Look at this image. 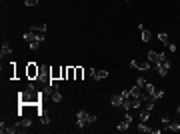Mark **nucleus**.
<instances>
[{
	"label": "nucleus",
	"mask_w": 180,
	"mask_h": 134,
	"mask_svg": "<svg viewBox=\"0 0 180 134\" xmlns=\"http://www.w3.org/2000/svg\"><path fill=\"white\" fill-rule=\"evenodd\" d=\"M42 96H44V92H36L32 88H24L18 92V104H30V106H36V104L42 102Z\"/></svg>",
	"instance_id": "obj_1"
},
{
	"label": "nucleus",
	"mask_w": 180,
	"mask_h": 134,
	"mask_svg": "<svg viewBox=\"0 0 180 134\" xmlns=\"http://www.w3.org/2000/svg\"><path fill=\"white\" fill-rule=\"evenodd\" d=\"M94 122H96V116H94V114L84 112V110L76 112V124H78V128H84L86 124H94Z\"/></svg>",
	"instance_id": "obj_2"
},
{
	"label": "nucleus",
	"mask_w": 180,
	"mask_h": 134,
	"mask_svg": "<svg viewBox=\"0 0 180 134\" xmlns=\"http://www.w3.org/2000/svg\"><path fill=\"white\" fill-rule=\"evenodd\" d=\"M38 76H40V66L36 62H28L26 64V78L28 80H38Z\"/></svg>",
	"instance_id": "obj_3"
},
{
	"label": "nucleus",
	"mask_w": 180,
	"mask_h": 134,
	"mask_svg": "<svg viewBox=\"0 0 180 134\" xmlns=\"http://www.w3.org/2000/svg\"><path fill=\"white\" fill-rule=\"evenodd\" d=\"M152 68L156 70L160 76H166L168 74V70H170V60L166 58V60H162V62H158V64H152Z\"/></svg>",
	"instance_id": "obj_4"
},
{
	"label": "nucleus",
	"mask_w": 180,
	"mask_h": 134,
	"mask_svg": "<svg viewBox=\"0 0 180 134\" xmlns=\"http://www.w3.org/2000/svg\"><path fill=\"white\" fill-rule=\"evenodd\" d=\"M88 74L94 78V80H104V78H108V70H96V68H90Z\"/></svg>",
	"instance_id": "obj_5"
},
{
	"label": "nucleus",
	"mask_w": 180,
	"mask_h": 134,
	"mask_svg": "<svg viewBox=\"0 0 180 134\" xmlns=\"http://www.w3.org/2000/svg\"><path fill=\"white\" fill-rule=\"evenodd\" d=\"M54 80H62V66H52L50 68V82L48 84H52Z\"/></svg>",
	"instance_id": "obj_6"
},
{
	"label": "nucleus",
	"mask_w": 180,
	"mask_h": 134,
	"mask_svg": "<svg viewBox=\"0 0 180 134\" xmlns=\"http://www.w3.org/2000/svg\"><path fill=\"white\" fill-rule=\"evenodd\" d=\"M130 126H132V116H130V114H126V116H124V120L116 126V130H118V132H126Z\"/></svg>",
	"instance_id": "obj_7"
},
{
	"label": "nucleus",
	"mask_w": 180,
	"mask_h": 134,
	"mask_svg": "<svg viewBox=\"0 0 180 134\" xmlns=\"http://www.w3.org/2000/svg\"><path fill=\"white\" fill-rule=\"evenodd\" d=\"M148 60H150V64H158V62L166 60V56H164V54L154 52V50H150V52H148Z\"/></svg>",
	"instance_id": "obj_8"
},
{
	"label": "nucleus",
	"mask_w": 180,
	"mask_h": 134,
	"mask_svg": "<svg viewBox=\"0 0 180 134\" xmlns=\"http://www.w3.org/2000/svg\"><path fill=\"white\" fill-rule=\"evenodd\" d=\"M16 126H18V132L20 130H26V128L32 126V118H20L18 122H16Z\"/></svg>",
	"instance_id": "obj_9"
},
{
	"label": "nucleus",
	"mask_w": 180,
	"mask_h": 134,
	"mask_svg": "<svg viewBox=\"0 0 180 134\" xmlns=\"http://www.w3.org/2000/svg\"><path fill=\"white\" fill-rule=\"evenodd\" d=\"M130 66H132V68H136V70H148L152 64H148V62H138V60H132V62H130Z\"/></svg>",
	"instance_id": "obj_10"
},
{
	"label": "nucleus",
	"mask_w": 180,
	"mask_h": 134,
	"mask_svg": "<svg viewBox=\"0 0 180 134\" xmlns=\"http://www.w3.org/2000/svg\"><path fill=\"white\" fill-rule=\"evenodd\" d=\"M50 98H52V102H60V100H62V94H60L56 84H52V94H50Z\"/></svg>",
	"instance_id": "obj_11"
},
{
	"label": "nucleus",
	"mask_w": 180,
	"mask_h": 134,
	"mask_svg": "<svg viewBox=\"0 0 180 134\" xmlns=\"http://www.w3.org/2000/svg\"><path fill=\"white\" fill-rule=\"evenodd\" d=\"M38 80H46V82H50V68H48V66L40 68V76H38Z\"/></svg>",
	"instance_id": "obj_12"
},
{
	"label": "nucleus",
	"mask_w": 180,
	"mask_h": 134,
	"mask_svg": "<svg viewBox=\"0 0 180 134\" xmlns=\"http://www.w3.org/2000/svg\"><path fill=\"white\" fill-rule=\"evenodd\" d=\"M142 102H144V100L138 98V96H130V110H132V108H140Z\"/></svg>",
	"instance_id": "obj_13"
},
{
	"label": "nucleus",
	"mask_w": 180,
	"mask_h": 134,
	"mask_svg": "<svg viewBox=\"0 0 180 134\" xmlns=\"http://www.w3.org/2000/svg\"><path fill=\"white\" fill-rule=\"evenodd\" d=\"M22 38H24V40H26V42H28V44H30V42H40V40H38V38H36V34H34V32H32V30H30V32H24V36H22Z\"/></svg>",
	"instance_id": "obj_14"
},
{
	"label": "nucleus",
	"mask_w": 180,
	"mask_h": 134,
	"mask_svg": "<svg viewBox=\"0 0 180 134\" xmlns=\"http://www.w3.org/2000/svg\"><path fill=\"white\" fill-rule=\"evenodd\" d=\"M84 78V68L82 66H74V80H82Z\"/></svg>",
	"instance_id": "obj_15"
},
{
	"label": "nucleus",
	"mask_w": 180,
	"mask_h": 134,
	"mask_svg": "<svg viewBox=\"0 0 180 134\" xmlns=\"http://www.w3.org/2000/svg\"><path fill=\"white\" fill-rule=\"evenodd\" d=\"M110 102H112V106H122V102H124V96H122V94H114Z\"/></svg>",
	"instance_id": "obj_16"
},
{
	"label": "nucleus",
	"mask_w": 180,
	"mask_h": 134,
	"mask_svg": "<svg viewBox=\"0 0 180 134\" xmlns=\"http://www.w3.org/2000/svg\"><path fill=\"white\" fill-rule=\"evenodd\" d=\"M144 92H146L148 96H152V98H154V94H156V88H154V84L146 82V84H144Z\"/></svg>",
	"instance_id": "obj_17"
},
{
	"label": "nucleus",
	"mask_w": 180,
	"mask_h": 134,
	"mask_svg": "<svg viewBox=\"0 0 180 134\" xmlns=\"http://www.w3.org/2000/svg\"><path fill=\"white\" fill-rule=\"evenodd\" d=\"M10 52H12L10 44H8V42H4V44H2V50H0V54H2V58H4V56H8V54H10Z\"/></svg>",
	"instance_id": "obj_18"
},
{
	"label": "nucleus",
	"mask_w": 180,
	"mask_h": 134,
	"mask_svg": "<svg viewBox=\"0 0 180 134\" xmlns=\"http://www.w3.org/2000/svg\"><path fill=\"white\" fill-rule=\"evenodd\" d=\"M136 130H138V132H152V128H148V126H146V122H138Z\"/></svg>",
	"instance_id": "obj_19"
},
{
	"label": "nucleus",
	"mask_w": 180,
	"mask_h": 134,
	"mask_svg": "<svg viewBox=\"0 0 180 134\" xmlns=\"http://www.w3.org/2000/svg\"><path fill=\"white\" fill-rule=\"evenodd\" d=\"M148 118H150V110L144 108V110L140 112V122H148Z\"/></svg>",
	"instance_id": "obj_20"
},
{
	"label": "nucleus",
	"mask_w": 180,
	"mask_h": 134,
	"mask_svg": "<svg viewBox=\"0 0 180 134\" xmlns=\"http://www.w3.org/2000/svg\"><path fill=\"white\" fill-rule=\"evenodd\" d=\"M46 28H48V26H46V24H38V26H36V24H34V26L30 28V30H34V32H46Z\"/></svg>",
	"instance_id": "obj_21"
},
{
	"label": "nucleus",
	"mask_w": 180,
	"mask_h": 134,
	"mask_svg": "<svg viewBox=\"0 0 180 134\" xmlns=\"http://www.w3.org/2000/svg\"><path fill=\"white\" fill-rule=\"evenodd\" d=\"M158 40H160V42H164V44H168L170 40H168V34H166V32H160V34H158Z\"/></svg>",
	"instance_id": "obj_22"
},
{
	"label": "nucleus",
	"mask_w": 180,
	"mask_h": 134,
	"mask_svg": "<svg viewBox=\"0 0 180 134\" xmlns=\"http://www.w3.org/2000/svg\"><path fill=\"white\" fill-rule=\"evenodd\" d=\"M168 130L178 132V130H180V124H178V122H170V124H168Z\"/></svg>",
	"instance_id": "obj_23"
},
{
	"label": "nucleus",
	"mask_w": 180,
	"mask_h": 134,
	"mask_svg": "<svg viewBox=\"0 0 180 134\" xmlns=\"http://www.w3.org/2000/svg\"><path fill=\"white\" fill-rule=\"evenodd\" d=\"M150 38H152V32H148V30H142V40H144V42H148Z\"/></svg>",
	"instance_id": "obj_24"
},
{
	"label": "nucleus",
	"mask_w": 180,
	"mask_h": 134,
	"mask_svg": "<svg viewBox=\"0 0 180 134\" xmlns=\"http://www.w3.org/2000/svg\"><path fill=\"white\" fill-rule=\"evenodd\" d=\"M68 80H74V66H68Z\"/></svg>",
	"instance_id": "obj_25"
},
{
	"label": "nucleus",
	"mask_w": 180,
	"mask_h": 134,
	"mask_svg": "<svg viewBox=\"0 0 180 134\" xmlns=\"http://www.w3.org/2000/svg\"><path fill=\"white\" fill-rule=\"evenodd\" d=\"M136 84H138V86H142V88H144V84H146V78L138 76V78H136Z\"/></svg>",
	"instance_id": "obj_26"
},
{
	"label": "nucleus",
	"mask_w": 180,
	"mask_h": 134,
	"mask_svg": "<svg viewBox=\"0 0 180 134\" xmlns=\"http://www.w3.org/2000/svg\"><path fill=\"white\" fill-rule=\"evenodd\" d=\"M164 98V90H156V94H154V100H160Z\"/></svg>",
	"instance_id": "obj_27"
},
{
	"label": "nucleus",
	"mask_w": 180,
	"mask_h": 134,
	"mask_svg": "<svg viewBox=\"0 0 180 134\" xmlns=\"http://www.w3.org/2000/svg\"><path fill=\"white\" fill-rule=\"evenodd\" d=\"M62 80H68V66H62Z\"/></svg>",
	"instance_id": "obj_28"
},
{
	"label": "nucleus",
	"mask_w": 180,
	"mask_h": 134,
	"mask_svg": "<svg viewBox=\"0 0 180 134\" xmlns=\"http://www.w3.org/2000/svg\"><path fill=\"white\" fill-rule=\"evenodd\" d=\"M38 2H40V0H24V4H26V6H36Z\"/></svg>",
	"instance_id": "obj_29"
},
{
	"label": "nucleus",
	"mask_w": 180,
	"mask_h": 134,
	"mask_svg": "<svg viewBox=\"0 0 180 134\" xmlns=\"http://www.w3.org/2000/svg\"><path fill=\"white\" fill-rule=\"evenodd\" d=\"M166 48H168L170 52H176V44H174V42H168V44H166Z\"/></svg>",
	"instance_id": "obj_30"
},
{
	"label": "nucleus",
	"mask_w": 180,
	"mask_h": 134,
	"mask_svg": "<svg viewBox=\"0 0 180 134\" xmlns=\"http://www.w3.org/2000/svg\"><path fill=\"white\" fill-rule=\"evenodd\" d=\"M38 46H40V42H30V44H28V48H30V50H36Z\"/></svg>",
	"instance_id": "obj_31"
},
{
	"label": "nucleus",
	"mask_w": 180,
	"mask_h": 134,
	"mask_svg": "<svg viewBox=\"0 0 180 134\" xmlns=\"http://www.w3.org/2000/svg\"><path fill=\"white\" fill-rule=\"evenodd\" d=\"M40 122H42V124H48V122H50V118H48V116H44V114H42V116H40Z\"/></svg>",
	"instance_id": "obj_32"
},
{
	"label": "nucleus",
	"mask_w": 180,
	"mask_h": 134,
	"mask_svg": "<svg viewBox=\"0 0 180 134\" xmlns=\"http://www.w3.org/2000/svg\"><path fill=\"white\" fill-rule=\"evenodd\" d=\"M162 124H164V126H168V124H170V118H166V116H162Z\"/></svg>",
	"instance_id": "obj_33"
},
{
	"label": "nucleus",
	"mask_w": 180,
	"mask_h": 134,
	"mask_svg": "<svg viewBox=\"0 0 180 134\" xmlns=\"http://www.w3.org/2000/svg\"><path fill=\"white\" fill-rule=\"evenodd\" d=\"M178 114H180V106H178Z\"/></svg>",
	"instance_id": "obj_34"
}]
</instances>
